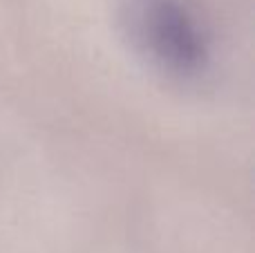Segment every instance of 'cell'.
<instances>
[{
  "mask_svg": "<svg viewBox=\"0 0 255 253\" xmlns=\"http://www.w3.org/2000/svg\"><path fill=\"white\" fill-rule=\"evenodd\" d=\"M130 49L150 72L179 88H199L215 72V43L188 0H119Z\"/></svg>",
  "mask_w": 255,
  "mask_h": 253,
  "instance_id": "6da1fadb",
  "label": "cell"
}]
</instances>
